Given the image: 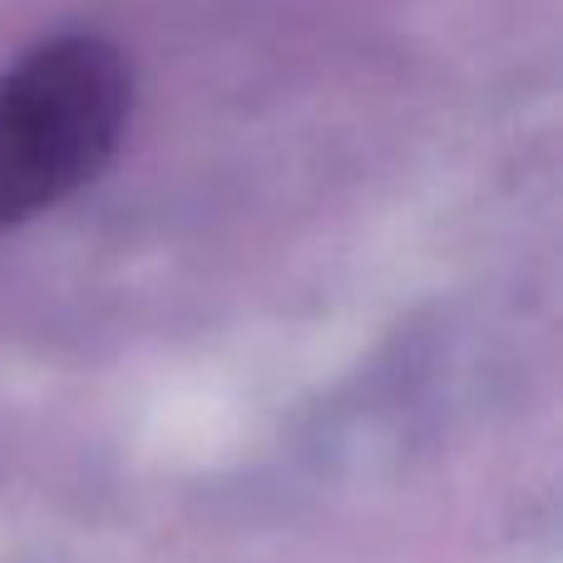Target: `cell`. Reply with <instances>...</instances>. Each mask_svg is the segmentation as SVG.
I'll list each match as a JSON object with an SVG mask.
<instances>
[{"label": "cell", "instance_id": "6da1fadb", "mask_svg": "<svg viewBox=\"0 0 563 563\" xmlns=\"http://www.w3.org/2000/svg\"><path fill=\"white\" fill-rule=\"evenodd\" d=\"M134 75L104 35H55L0 75V233L65 203L114 158Z\"/></svg>", "mask_w": 563, "mask_h": 563}]
</instances>
